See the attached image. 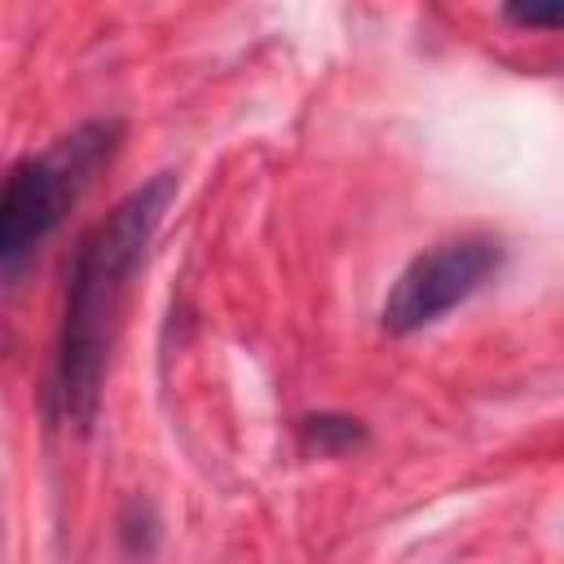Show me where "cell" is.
<instances>
[{
    "mask_svg": "<svg viewBox=\"0 0 564 564\" xmlns=\"http://www.w3.org/2000/svg\"><path fill=\"white\" fill-rule=\"evenodd\" d=\"M172 198H176V176L159 172L145 185L128 189L101 220H93L79 234V242L66 260L62 317H57L53 366H48V383H44L48 423H66L79 432L93 427L123 295H128Z\"/></svg>",
    "mask_w": 564,
    "mask_h": 564,
    "instance_id": "obj_1",
    "label": "cell"
},
{
    "mask_svg": "<svg viewBox=\"0 0 564 564\" xmlns=\"http://www.w3.org/2000/svg\"><path fill=\"white\" fill-rule=\"evenodd\" d=\"M123 119H84L40 154H22L0 189V273L13 286L35 251L62 229L66 212L84 198L93 176L115 159Z\"/></svg>",
    "mask_w": 564,
    "mask_h": 564,
    "instance_id": "obj_2",
    "label": "cell"
},
{
    "mask_svg": "<svg viewBox=\"0 0 564 564\" xmlns=\"http://www.w3.org/2000/svg\"><path fill=\"white\" fill-rule=\"evenodd\" d=\"M507 264V247L494 234H454L419 251L383 295L379 326L388 335H419L489 286Z\"/></svg>",
    "mask_w": 564,
    "mask_h": 564,
    "instance_id": "obj_3",
    "label": "cell"
},
{
    "mask_svg": "<svg viewBox=\"0 0 564 564\" xmlns=\"http://www.w3.org/2000/svg\"><path fill=\"white\" fill-rule=\"evenodd\" d=\"M295 445L308 458H344L370 445V427L344 410H308L295 419Z\"/></svg>",
    "mask_w": 564,
    "mask_h": 564,
    "instance_id": "obj_4",
    "label": "cell"
},
{
    "mask_svg": "<svg viewBox=\"0 0 564 564\" xmlns=\"http://www.w3.org/2000/svg\"><path fill=\"white\" fill-rule=\"evenodd\" d=\"M115 538L123 546L128 560H150L159 551V538H163V524H159V511L150 507V498H128L115 516Z\"/></svg>",
    "mask_w": 564,
    "mask_h": 564,
    "instance_id": "obj_5",
    "label": "cell"
},
{
    "mask_svg": "<svg viewBox=\"0 0 564 564\" xmlns=\"http://www.w3.org/2000/svg\"><path fill=\"white\" fill-rule=\"evenodd\" d=\"M502 18L511 26H524V31H564V4L560 0H546V4H507Z\"/></svg>",
    "mask_w": 564,
    "mask_h": 564,
    "instance_id": "obj_6",
    "label": "cell"
}]
</instances>
